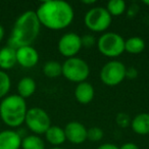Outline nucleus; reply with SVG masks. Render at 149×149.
<instances>
[{
  "mask_svg": "<svg viewBox=\"0 0 149 149\" xmlns=\"http://www.w3.org/2000/svg\"><path fill=\"white\" fill-rule=\"evenodd\" d=\"M138 76V70L135 68H129L126 70V78L129 79H135Z\"/></svg>",
  "mask_w": 149,
  "mask_h": 149,
  "instance_id": "obj_26",
  "label": "nucleus"
},
{
  "mask_svg": "<svg viewBox=\"0 0 149 149\" xmlns=\"http://www.w3.org/2000/svg\"><path fill=\"white\" fill-rule=\"evenodd\" d=\"M81 41H82V47H85V48H91L97 43V40L95 39V37L93 35H90V34L82 36Z\"/></svg>",
  "mask_w": 149,
  "mask_h": 149,
  "instance_id": "obj_24",
  "label": "nucleus"
},
{
  "mask_svg": "<svg viewBox=\"0 0 149 149\" xmlns=\"http://www.w3.org/2000/svg\"><path fill=\"white\" fill-rule=\"evenodd\" d=\"M22 136L19 132L4 130L0 132V149H19L22 146Z\"/></svg>",
  "mask_w": 149,
  "mask_h": 149,
  "instance_id": "obj_12",
  "label": "nucleus"
},
{
  "mask_svg": "<svg viewBox=\"0 0 149 149\" xmlns=\"http://www.w3.org/2000/svg\"><path fill=\"white\" fill-rule=\"evenodd\" d=\"M132 130L138 135L149 134V113L142 112L139 113L131 120Z\"/></svg>",
  "mask_w": 149,
  "mask_h": 149,
  "instance_id": "obj_15",
  "label": "nucleus"
},
{
  "mask_svg": "<svg viewBox=\"0 0 149 149\" xmlns=\"http://www.w3.org/2000/svg\"><path fill=\"white\" fill-rule=\"evenodd\" d=\"M145 41L141 37L134 36L125 40V51L131 54H139L145 49Z\"/></svg>",
  "mask_w": 149,
  "mask_h": 149,
  "instance_id": "obj_18",
  "label": "nucleus"
},
{
  "mask_svg": "<svg viewBox=\"0 0 149 149\" xmlns=\"http://www.w3.org/2000/svg\"><path fill=\"white\" fill-rule=\"evenodd\" d=\"M97 149H120V147H118L116 144H112V143H104L101 144Z\"/></svg>",
  "mask_w": 149,
  "mask_h": 149,
  "instance_id": "obj_28",
  "label": "nucleus"
},
{
  "mask_svg": "<svg viewBox=\"0 0 149 149\" xmlns=\"http://www.w3.org/2000/svg\"><path fill=\"white\" fill-rule=\"evenodd\" d=\"M41 26L53 31L68 28L74 21V11L72 6L63 0L43 1L36 10Z\"/></svg>",
  "mask_w": 149,
  "mask_h": 149,
  "instance_id": "obj_1",
  "label": "nucleus"
},
{
  "mask_svg": "<svg viewBox=\"0 0 149 149\" xmlns=\"http://www.w3.org/2000/svg\"><path fill=\"white\" fill-rule=\"evenodd\" d=\"M11 87V81L9 76L4 72L0 70V98L6 97Z\"/></svg>",
  "mask_w": 149,
  "mask_h": 149,
  "instance_id": "obj_22",
  "label": "nucleus"
},
{
  "mask_svg": "<svg viewBox=\"0 0 149 149\" xmlns=\"http://www.w3.org/2000/svg\"><path fill=\"white\" fill-rule=\"evenodd\" d=\"M95 95L94 87L88 82H82L77 84V87L74 89V97L79 103L88 104L93 100Z\"/></svg>",
  "mask_w": 149,
  "mask_h": 149,
  "instance_id": "obj_13",
  "label": "nucleus"
},
{
  "mask_svg": "<svg viewBox=\"0 0 149 149\" xmlns=\"http://www.w3.org/2000/svg\"><path fill=\"white\" fill-rule=\"evenodd\" d=\"M25 123L29 130L35 133V135L45 134L51 126L49 114L40 107H32L28 109Z\"/></svg>",
  "mask_w": 149,
  "mask_h": 149,
  "instance_id": "obj_8",
  "label": "nucleus"
},
{
  "mask_svg": "<svg viewBox=\"0 0 149 149\" xmlns=\"http://www.w3.org/2000/svg\"><path fill=\"white\" fill-rule=\"evenodd\" d=\"M4 33H5L4 28H3V26L1 25V24H0V42L2 41L3 37H4Z\"/></svg>",
  "mask_w": 149,
  "mask_h": 149,
  "instance_id": "obj_29",
  "label": "nucleus"
},
{
  "mask_svg": "<svg viewBox=\"0 0 149 149\" xmlns=\"http://www.w3.org/2000/svg\"><path fill=\"white\" fill-rule=\"evenodd\" d=\"M96 45L100 53L106 57H118L125 51V39L113 32L102 34Z\"/></svg>",
  "mask_w": 149,
  "mask_h": 149,
  "instance_id": "obj_5",
  "label": "nucleus"
},
{
  "mask_svg": "<svg viewBox=\"0 0 149 149\" xmlns=\"http://www.w3.org/2000/svg\"><path fill=\"white\" fill-rule=\"evenodd\" d=\"M41 29V24L34 10H28L22 13L13 25L9 38V46L17 48L23 46H32L37 39Z\"/></svg>",
  "mask_w": 149,
  "mask_h": 149,
  "instance_id": "obj_2",
  "label": "nucleus"
},
{
  "mask_svg": "<svg viewBox=\"0 0 149 149\" xmlns=\"http://www.w3.org/2000/svg\"><path fill=\"white\" fill-rule=\"evenodd\" d=\"M126 65L120 60H109L100 70V80L106 86H118L126 79Z\"/></svg>",
  "mask_w": 149,
  "mask_h": 149,
  "instance_id": "obj_7",
  "label": "nucleus"
},
{
  "mask_svg": "<svg viewBox=\"0 0 149 149\" xmlns=\"http://www.w3.org/2000/svg\"><path fill=\"white\" fill-rule=\"evenodd\" d=\"M105 8L111 17H118L126 11L127 5L124 0H110L107 2Z\"/></svg>",
  "mask_w": 149,
  "mask_h": 149,
  "instance_id": "obj_21",
  "label": "nucleus"
},
{
  "mask_svg": "<svg viewBox=\"0 0 149 149\" xmlns=\"http://www.w3.org/2000/svg\"><path fill=\"white\" fill-rule=\"evenodd\" d=\"M65 138L72 144H82L87 140V128L82 123L72 120L63 129Z\"/></svg>",
  "mask_w": 149,
  "mask_h": 149,
  "instance_id": "obj_10",
  "label": "nucleus"
},
{
  "mask_svg": "<svg viewBox=\"0 0 149 149\" xmlns=\"http://www.w3.org/2000/svg\"><path fill=\"white\" fill-rule=\"evenodd\" d=\"M51 149H62V148H60V147H52Z\"/></svg>",
  "mask_w": 149,
  "mask_h": 149,
  "instance_id": "obj_32",
  "label": "nucleus"
},
{
  "mask_svg": "<svg viewBox=\"0 0 149 149\" xmlns=\"http://www.w3.org/2000/svg\"><path fill=\"white\" fill-rule=\"evenodd\" d=\"M116 124H118L120 127H122V128L128 127L129 125H131L130 116H129L127 113L120 112V113H118V116H116Z\"/></svg>",
  "mask_w": 149,
  "mask_h": 149,
  "instance_id": "obj_25",
  "label": "nucleus"
},
{
  "mask_svg": "<svg viewBox=\"0 0 149 149\" xmlns=\"http://www.w3.org/2000/svg\"><path fill=\"white\" fill-rule=\"evenodd\" d=\"M27 111V102L17 94L6 96L0 102V118L10 128L24 124Z\"/></svg>",
  "mask_w": 149,
  "mask_h": 149,
  "instance_id": "obj_3",
  "label": "nucleus"
},
{
  "mask_svg": "<svg viewBox=\"0 0 149 149\" xmlns=\"http://www.w3.org/2000/svg\"><path fill=\"white\" fill-rule=\"evenodd\" d=\"M84 22L90 31L99 33L106 31L109 28L112 22V17L106 10L105 7L96 6L86 13Z\"/></svg>",
  "mask_w": 149,
  "mask_h": 149,
  "instance_id": "obj_6",
  "label": "nucleus"
},
{
  "mask_svg": "<svg viewBox=\"0 0 149 149\" xmlns=\"http://www.w3.org/2000/svg\"><path fill=\"white\" fill-rule=\"evenodd\" d=\"M90 74V68L84 59L80 57L66 58L62 63V76L72 83L86 82Z\"/></svg>",
  "mask_w": 149,
  "mask_h": 149,
  "instance_id": "obj_4",
  "label": "nucleus"
},
{
  "mask_svg": "<svg viewBox=\"0 0 149 149\" xmlns=\"http://www.w3.org/2000/svg\"><path fill=\"white\" fill-rule=\"evenodd\" d=\"M143 3H144V4H146V5H148V6H149V0H144V1H143Z\"/></svg>",
  "mask_w": 149,
  "mask_h": 149,
  "instance_id": "obj_31",
  "label": "nucleus"
},
{
  "mask_svg": "<svg viewBox=\"0 0 149 149\" xmlns=\"http://www.w3.org/2000/svg\"><path fill=\"white\" fill-rule=\"evenodd\" d=\"M120 149H139L138 145L133 142H127L120 147Z\"/></svg>",
  "mask_w": 149,
  "mask_h": 149,
  "instance_id": "obj_27",
  "label": "nucleus"
},
{
  "mask_svg": "<svg viewBox=\"0 0 149 149\" xmlns=\"http://www.w3.org/2000/svg\"><path fill=\"white\" fill-rule=\"evenodd\" d=\"M23 149H45V143L38 135H29L22 139Z\"/></svg>",
  "mask_w": 149,
  "mask_h": 149,
  "instance_id": "obj_19",
  "label": "nucleus"
},
{
  "mask_svg": "<svg viewBox=\"0 0 149 149\" xmlns=\"http://www.w3.org/2000/svg\"><path fill=\"white\" fill-rule=\"evenodd\" d=\"M38 61L39 53L33 46H23L17 49V62L23 68H33Z\"/></svg>",
  "mask_w": 149,
  "mask_h": 149,
  "instance_id": "obj_11",
  "label": "nucleus"
},
{
  "mask_svg": "<svg viewBox=\"0 0 149 149\" xmlns=\"http://www.w3.org/2000/svg\"><path fill=\"white\" fill-rule=\"evenodd\" d=\"M103 130L99 127H92L87 129V140L98 142L103 138Z\"/></svg>",
  "mask_w": 149,
  "mask_h": 149,
  "instance_id": "obj_23",
  "label": "nucleus"
},
{
  "mask_svg": "<svg viewBox=\"0 0 149 149\" xmlns=\"http://www.w3.org/2000/svg\"><path fill=\"white\" fill-rule=\"evenodd\" d=\"M43 72L48 78H57L62 74V64L56 60H49L43 65Z\"/></svg>",
  "mask_w": 149,
  "mask_h": 149,
  "instance_id": "obj_20",
  "label": "nucleus"
},
{
  "mask_svg": "<svg viewBox=\"0 0 149 149\" xmlns=\"http://www.w3.org/2000/svg\"><path fill=\"white\" fill-rule=\"evenodd\" d=\"M57 48L59 53L64 57H76L82 49L81 36L72 32L64 34L58 40Z\"/></svg>",
  "mask_w": 149,
  "mask_h": 149,
  "instance_id": "obj_9",
  "label": "nucleus"
},
{
  "mask_svg": "<svg viewBox=\"0 0 149 149\" xmlns=\"http://www.w3.org/2000/svg\"><path fill=\"white\" fill-rule=\"evenodd\" d=\"M17 62V49L11 46H4L0 49V68L10 70Z\"/></svg>",
  "mask_w": 149,
  "mask_h": 149,
  "instance_id": "obj_14",
  "label": "nucleus"
},
{
  "mask_svg": "<svg viewBox=\"0 0 149 149\" xmlns=\"http://www.w3.org/2000/svg\"><path fill=\"white\" fill-rule=\"evenodd\" d=\"M82 2H83L84 4H94V3H95V0H90V1L84 0V1H82Z\"/></svg>",
  "mask_w": 149,
  "mask_h": 149,
  "instance_id": "obj_30",
  "label": "nucleus"
},
{
  "mask_svg": "<svg viewBox=\"0 0 149 149\" xmlns=\"http://www.w3.org/2000/svg\"><path fill=\"white\" fill-rule=\"evenodd\" d=\"M45 137L46 140L53 146H59L66 140L64 130L58 126H50V128L46 131Z\"/></svg>",
  "mask_w": 149,
  "mask_h": 149,
  "instance_id": "obj_16",
  "label": "nucleus"
},
{
  "mask_svg": "<svg viewBox=\"0 0 149 149\" xmlns=\"http://www.w3.org/2000/svg\"><path fill=\"white\" fill-rule=\"evenodd\" d=\"M36 82L31 77H24L23 79L19 80V84H17V92L22 98L26 99V98L32 96L36 91Z\"/></svg>",
  "mask_w": 149,
  "mask_h": 149,
  "instance_id": "obj_17",
  "label": "nucleus"
}]
</instances>
